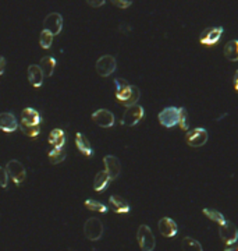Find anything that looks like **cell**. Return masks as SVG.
<instances>
[{
	"label": "cell",
	"mask_w": 238,
	"mask_h": 251,
	"mask_svg": "<svg viewBox=\"0 0 238 251\" xmlns=\"http://www.w3.org/2000/svg\"><path fill=\"white\" fill-rule=\"evenodd\" d=\"M0 128L4 133H13L19 128V122L13 113L9 112H3L0 113Z\"/></svg>",
	"instance_id": "obj_15"
},
{
	"label": "cell",
	"mask_w": 238,
	"mask_h": 251,
	"mask_svg": "<svg viewBox=\"0 0 238 251\" xmlns=\"http://www.w3.org/2000/svg\"><path fill=\"white\" fill-rule=\"evenodd\" d=\"M109 203L112 205V208H113V211L116 213H128L130 212V205L128 203L121 198L120 195H112L110 198H109Z\"/></svg>",
	"instance_id": "obj_20"
},
{
	"label": "cell",
	"mask_w": 238,
	"mask_h": 251,
	"mask_svg": "<svg viewBox=\"0 0 238 251\" xmlns=\"http://www.w3.org/2000/svg\"><path fill=\"white\" fill-rule=\"evenodd\" d=\"M137 240H138V244H139V247H141V250L142 251L155 250L156 240H155V236H153V233L149 226H146V225H141V226L138 228V232H137Z\"/></svg>",
	"instance_id": "obj_4"
},
{
	"label": "cell",
	"mask_w": 238,
	"mask_h": 251,
	"mask_svg": "<svg viewBox=\"0 0 238 251\" xmlns=\"http://www.w3.org/2000/svg\"><path fill=\"white\" fill-rule=\"evenodd\" d=\"M202 212H203L205 216H208L212 222H216V223H219V225H223V223L226 222V218L223 216V213L219 212V211H216V209L205 208V209H202Z\"/></svg>",
	"instance_id": "obj_26"
},
{
	"label": "cell",
	"mask_w": 238,
	"mask_h": 251,
	"mask_svg": "<svg viewBox=\"0 0 238 251\" xmlns=\"http://www.w3.org/2000/svg\"><path fill=\"white\" fill-rule=\"evenodd\" d=\"M119 29H120V32H123V34H128V32L131 31V27H130V25H125V24H120Z\"/></svg>",
	"instance_id": "obj_35"
},
{
	"label": "cell",
	"mask_w": 238,
	"mask_h": 251,
	"mask_svg": "<svg viewBox=\"0 0 238 251\" xmlns=\"http://www.w3.org/2000/svg\"><path fill=\"white\" fill-rule=\"evenodd\" d=\"M7 182H9V173L4 167L0 166V187L6 188L7 187Z\"/></svg>",
	"instance_id": "obj_30"
},
{
	"label": "cell",
	"mask_w": 238,
	"mask_h": 251,
	"mask_svg": "<svg viewBox=\"0 0 238 251\" xmlns=\"http://www.w3.org/2000/svg\"><path fill=\"white\" fill-rule=\"evenodd\" d=\"M21 131L28 137H38L40 133V115L32 107H25L21 113Z\"/></svg>",
	"instance_id": "obj_1"
},
{
	"label": "cell",
	"mask_w": 238,
	"mask_h": 251,
	"mask_svg": "<svg viewBox=\"0 0 238 251\" xmlns=\"http://www.w3.org/2000/svg\"><path fill=\"white\" fill-rule=\"evenodd\" d=\"M103 164H105V170L106 173L110 176L112 180H116L120 173H121V164H120V159L116 158L113 155H106L103 158Z\"/></svg>",
	"instance_id": "obj_13"
},
{
	"label": "cell",
	"mask_w": 238,
	"mask_h": 251,
	"mask_svg": "<svg viewBox=\"0 0 238 251\" xmlns=\"http://www.w3.org/2000/svg\"><path fill=\"white\" fill-rule=\"evenodd\" d=\"M224 251H238V244L237 246H230V247H227Z\"/></svg>",
	"instance_id": "obj_37"
},
{
	"label": "cell",
	"mask_w": 238,
	"mask_h": 251,
	"mask_svg": "<svg viewBox=\"0 0 238 251\" xmlns=\"http://www.w3.org/2000/svg\"><path fill=\"white\" fill-rule=\"evenodd\" d=\"M185 141L190 146L194 148H199L208 143V131L202 127H197L194 130H191L185 135Z\"/></svg>",
	"instance_id": "obj_11"
},
{
	"label": "cell",
	"mask_w": 238,
	"mask_h": 251,
	"mask_svg": "<svg viewBox=\"0 0 238 251\" xmlns=\"http://www.w3.org/2000/svg\"><path fill=\"white\" fill-rule=\"evenodd\" d=\"M28 80L29 83L32 84V87L39 88L43 83V73L39 66L37 64H31L28 67Z\"/></svg>",
	"instance_id": "obj_17"
},
{
	"label": "cell",
	"mask_w": 238,
	"mask_h": 251,
	"mask_svg": "<svg viewBox=\"0 0 238 251\" xmlns=\"http://www.w3.org/2000/svg\"><path fill=\"white\" fill-rule=\"evenodd\" d=\"M178 113H180V107L169 106L164 107L162 112L159 113V123L166 127V128H172L174 126L178 125Z\"/></svg>",
	"instance_id": "obj_7"
},
{
	"label": "cell",
	"mask_w": 238,
	"mask_h": 251,
	"mask_svg": "<svg viewBox=\"0 0 238 251\" xmlns=\"http://www.w3.org/2000/svg\"><path fill=\"white\" fill-rule=\"evenodd\" d=\"M64 159H66V151H64V148H53L49 152V161H50V164H61Z\"/></svg>",
	"instance_id": "obj_25"
},
{
	"label": "cell",
	"mask_w": 238,
	"mask_h": 251,
	"mask_svg": "<svg viewBox=\"0 0 238 251\" xmlns=\"http://www.w3.org/2000/svg\"><path fill=\"white\" fill-rule=\"evenodd\" d=\"M39 67L42 70V73H43V76H53V73H55V68H56V60L53 58H50V56H45V58L40 59V62H39Z\"/></svg>",
	"instance_id": "obj_22"
},
{
	"label": "cell",
	"mask_w": 238,
	"mask_h": 251,
	"mask_svg": "<svg viewBox=\"0 0 238 251\" xmlns=\"http://www.w3.org/2000/svg\"><path fill=\"white\" fill-rule=\"evenodd\" d=\"M84 204H85L86 208H88V209H91V211H98V212H102V213H106L107 211H109L105 204L99 203V201L92 200V198H88Z\"/></svg>",
	"instance_id": "obj_27"
},
{
	"label": "cell",
	"mask_w": 238,
	"mask_h": 251,
	"mask_svg": "<svg viewBox=\"0 0 238 251\" xmlns=\"http://www.w3.org/2000/svg\"><path fill=\"white\" fill-rule=\"evenodd\" d=\"M159 230L162 233L164 237H174L177 232H178V226H177V223L173 221L172 218H162L160 221H159Z\"/></svg>",
	"instance_id": "obj_16"
},
{
	"label": "cell",
	"mask_w": 238,
	"mask_h": 251,
	"mask_svg": "<svg viewBox=\"0 0 238 251\" xmlns=\"http://www.w3.org/2000/svg\"><path fill=\"white\" fill-rule=\"evenodd\" d=\"M223 32H224L223 27H209L200 32L199 42L205 46H213L219 42Z\"/></svg>",
	"instance_id": "obj_9"
},
{
	"label": "cell",
	"mask_w": 238,
	"mask_h": 251,
	"mask_svg": "<svg viewBox=\"0 0 238 251\" xmlns=\"http://www.w3.org/2000/svg\"><path fill=\"white\" fill-rule=\"evenodd\" d=\"M103 230H105L103 223L98 218H89L84 223V234L91 242H98L103 236Z\"/></svg>",
	"instance_id": "obj_3"
},
{
	"label": "cell",
	"mask_w": 238,
	"mask_h": 251,
	"mask_svg": "<svg viewBox=\"0 0 238 251\" xmlns=\"http://www.w3.org/2000/svg\"><path fill=\"white\" fill-rule=\"evenodd\" d=\"M143 115H145L143 107L139 106V105H134V106L127 107L125 112H124L123 119H121V125L134 127V126L138 125L142 120Z\"/></svg>",
	"instance_id": "obj_8"
},
{
	"label": "cell",
	"mask_w": 238,
	"mask_h": 251,
	"mask_svg": "<svg viewBox=\"0 0 238 251\" xmlns=\"http://www.w3.org/2000/svg\"><path fill=\"white\" fill-rule=\"evenodd\" d=\"M115 85H116V92H120V91H123V89H125V88L128 87L130 84H128L124 78H116Z\"/></svg>",
	"instance_id": "obj_31"
},
{
	"label": "cell",
	"mask_w": 238,
	"mask_h": 251,
	"mask_svg": "<svg viewBox=\"0 0 238 251\" xmlns=\"http://www.w3.org/2000/svg\"><path fill=\"white\" fill-rule=\"evenodd\" d=\"M219 234L221 242L224 243L226 246H233L234 243H237L238 240V229L237 226L230 221H226L223 225H220Z\"/></svg>",
	"instance_id": "obj_6"
},
{
	"label": "cell",
	"mask_w": 238,
	"mask_h": 251,
	"mask_svg": "<svg viewBox=\"0 0 238 251\" xmlns=\"http://www.w3.org/2000/svg\"><path fill=\"white\" fill-rule=\"evenodd\" d=\"M6 170L9 176L13 179V182L16 184H21L25 180V176H27V170L24 167V165L21 164L17 159H11L7 162L6 166Z\"/></svg>",
	"instance_id": "obj_10"
},
{
	"label": "cell",
	"mask_w": 238,
	"mask_h": 251,
	"mask_svg": "<svg viewBox=\"0 0 238 251\" xmlns=\"http://www.w3.org/2000/svg\"><path fill=\"white\" fill-rule=\"evenodd\" d=\"M233 81H234V89L238 92V70L236 71V74H234V80Z\"/></svg>",
	"instance_id": "obj_36"
},
{
	"label": "cell",
	"mask_w": 238,
	"mask_h": 251,
	"mask_svg": "<svg viewBox=\"0 0 238 251\" xmlns=\"http://www.w3.org/2000/svg\"><path fill=\"white\" fill-rule=\"evenodd\" d=\"M95 68L96 73H98L100 77H109V76H112L116 71V68H117V62H116V59L113 58V56L105 55V56L98 59Z\"/></svg>",
	"instance_id": "obj_5"
},
{
	"label": "cell",
	"mask_w": 238,
	"mask_h": 251,
	"mask_svg": "<svg viewBox=\"0 0 238 251\" xmlns=\"http://www.w3.org/2000/svg\"><path fill=\"white\" fill-rule=\"evenodd\" d=\"M76 145H77V148H78V151H79L81 154L85 155V156H92V154H94L89 140H88L82 133H77Z\"/></svg>",
	"instance_id": "obj_18"
},
{
	"label": "cell",
	"mask_w": 238,
	"mask_h": 251,
	"mask_svg": "<svg viewBox=\"0 0 238 251\" xmlns=\"http://www.w3.org/2000/svg\"><path fill=\"white\" fill-rule=\"evenodd\" d=\"M88 4H89V6H92V7H99V6H103V4H105V0H98V1L88 0Z\"/></svg>",
	"instance_id": "obj_33"
},
{
	"label": "cell",
	"mask_w": 238,
	"mask_h": 251,
	"mask_svg": "<svg viewBox=\"0 0 238 251\" xmlns=\"http://www.w3.org/2000/svg\"><path fill=\"white\" fill-rule=\"evenodd\" d=\"M92 120L98 126H100L103 128H109L115 125V115L107 109H99L92 113Z\"/></svg>",
	"instance_id": "obj_14"
},
{
	"label": "cell",
	"mask_w": 238,
	"mask_h": 251,
	"mask_svg": "<svg viewBox=\"0 0 238 251\" xmlns=\"http://www.w3.org/2000/svg\"><path fill=\"white\" fill-rule=\"evenodd\" d=\"M182 250L184 251H203L202 249V246H200V243L198 240H195V239H192L190 236H187V237H184L182 239Z\"/></svg>",
	"instance_id": "obj_24"
},
{
	"label": "cell",
	"mask_w": 238,
	"mask_h": 251,
	"mask_svg": "<svg viewBox=\"0 0 238 251\" xmlns=\"http://www.w3.org/2000/svg\"><path fill=\"white\" fill-rule=\"evenodd\" d=\"M49 143L53 145V148H64L66 145V134L61 128H55L49 134Z\"/></svg>",
	"instance_id": "obj_21"
},
{
	"label": "cell",
	"mask_w": 238,
	"mask_h": 251,
	"mask_svg": "<svg viewBox=\"0 0 238 251\" xmlns=\"http://www.w3.org/2000/svg\"><path fill=\"white\" fill-rule=\"evenodd\" d=\"M4 70H6V59L0 56V76L4 73Z\"/></svg>",
	"instance_id": "obj_34"
},
{
	"label": "cell",
	"mask_w": 238,
	"mask_h": 251,
	"mask_svg": "<svg viewBox=\"0 0 238 251\" xmlns=\"http://www.w3.org/2000/svg\"><path fill=\"white\" fill-rule=\"evenodd\" d=\"M43 29L49 31L52 35H59L63 29V17L59 13H49L43 20Z\"/></svg>",
	"instance_id": "obj_12"
},
{
	"label": "cell",
	"mask_w": 238,
	"mask_h": 251,
	"mask_svg": "<svg viewBox=\"0 0 238 251\" xmlns=\"http://www.w3.org/2000/svg\"><path fill=\"white\" fill-rule=\"evenodd\" d=\"M178 126L181 127V130L188 131L190 130V120H188V112L187 109L180 107V113H178Z\"/></svg>",
	"instance_id": "obj_29"
},
{
	"label": "cell",
	"mask_w": 238,
	"mask_h": 251,
	"mask_svg": "<svg viewBox=\"0 0 238 251\" xmlns=\"http://www.w3.org/2000/svg\"><path fill=\"white\" fill-rule=\"evenodd\" d=\"M224 56L230 62H238V41H230L224 46Z\"/></svg>",
	"instance_id": "obj_23"
},
{
	"label": "cell",
	"mask_w": 238,
	"mask_h": 251,
	"mask_svg": "<svg viewBox=\"0 0 238 251\" xmlns=\"http://www.w3.org/2000/svg\"><path fill=\"white\" fill-rule=\"evenodd\" d=\"M112 182L110 176L106 173V170H102V172H98L95 176V180H94V190L98 191V193H102L107 188L109 183Z\"/></svg>",
	"instance_id": "obj_19"
},
{
	"label": "cell",
	"mask_w": 238,
	"mask_h": 251,
	"mask_svg": "<svg viewBox=\"0 0 238 251\" xmlns=\"http://www.w3.org/2000/svg\"><path fill=\"white\" fill-rule=\"evenodd\" d=\"M139 97H141V91H139V88L135 87V85H128L123 91L116 92L117 101L125 107L137 105V102L139 101Z\"/></svg>",
	"instance_id": "obj_2"
},
{
	"label": "cell",
	"mask_w": 238,
	"mask_h": 251,
	"mask_svg": "<svg viewBox=\"0 0 238 251\" xmlns=\"http://www.w3.org/2000/svg\"><path fill=\"white\" fill-rule=\"evenodd\" d=\"M52 43H53V35L46 29H43L39 37V45L43 49H49L52 46Z\"/></svg>",
	"instance_id": "obj_28"
},
{
	"label": "cell",
	"mask_w": 238,
	"mask_h": 251,
	"mask_svg": "<svg viewBox=\"0 0 238 251\" xmlns=\"http://www.w3.org/2000/svg\"><path fill=\"white\" fill-rule=\"evenodd\" d=\"M115 6H117V7H120V9H127L128 6H131V3L133 1H121V0H113L112 1Z\"/></svg>",
	"instance_id": "obj_32"
}]
</instances>
